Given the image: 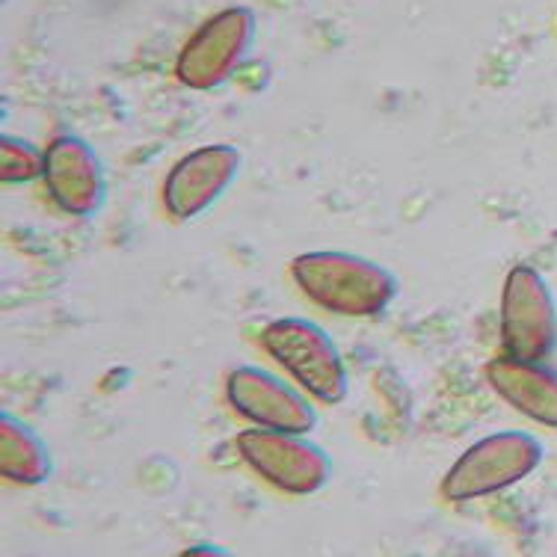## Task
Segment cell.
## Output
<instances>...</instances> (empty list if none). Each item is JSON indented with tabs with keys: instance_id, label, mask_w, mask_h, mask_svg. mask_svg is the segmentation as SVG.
<instances>
[{
	"instance_id": "3",
	"label": "cell",
	"mask_w": 557,
	"mask_h": 557,
	"mask_svg": "<svg viewBox=\"0 0 557 557\" xmlns=\"http://www.w3.org/2000/svg\"><path fill=\"white\" fill-rule=\"evenodd\" d=\"M261 347L290 380L321 404L347 397V368L333 335L306 318H276L261 330Z\"/></svg>"
},
{
	"instance_id": "2",
	"label": "cell",
	"mask_w": 557,
	"mask_h": 557,
	"mask_svg": "<svg viewBox=\"0 0 557 557\" xmlns=\"http://www.w3.org/2000/svg\"><path fill=\"white\" fill-rule=\"evenodd\" d=\"M543 462V445L525 430H498L466 448L442 478V495L454 504L510 490Z\"/></svg>"
},
{
	"instance_id": "12",
	"label": "cell",
	"mask_w": 557,
	"mask_h": 557,
	"mask_svg": "<svg viewBox=\"0 0 557 557\" xmlns=\"http://www.w3.org/2000/svg\"><path fill=\"white\" fill-rule=\"evenodd\" d=\"M45 178V151L30 139L3 134L0 139V182L27 184Z\"/></svg>"
},
{
	"instance_id": "9",
	"label": "cell",
	"mask_w": 557,
	"mask_h": 557,
	"mask_svg": "<svg viewBox=\"0 0 557 557\" xmlns=\"http://www.w3.org/2000/svg\"><path fill=\"white\" fill-rule=\"evenodd\" d=\"M240 151L235 146H202L184 154L163 178V208L172 220L187 223L211 211L235 184Z\"/></svg>"
},
{
	"instance_id": "7",
	"label": "cell",
	"mask_w": 557,
	"mask_h": 557,
	"mask_svg": "<svg viewBox=\"0 0 557 557\" xmlns=\"http://www.w3.org/2000/svg\"><path fill=\"white\" fill-rule=\"evenodd\" d=\"M225 395L237 416L252 421V428L282 433H311L318 428V412L300 388L256 364H240L225 380Z\"/></svg>"
},
{
	"instance_id": "11",
	"label": "cell",
	"mask_w": 557,
	"mask_h": 557,
	"mask_svg": "<svg viewBox=\"0 0 557 557\" xmlns=\"http://www.w3.org/2000/svg\"><path fill=\"white\" fill-rule=\"evenodd\" d=\"M0 474L18 486H42L54 474L48 442L12 412H0Z\"/></svg>"
},
{
	"instance_id": "1",
	"label": "cell",
	"mask_w": 557,
	"mask_h": 557,
	"mask_svg": "<svg viewBox=\"0 0 557 557\" xmlns=\"http://www.w3.org/2000/svg\"><path fill=\"white\" fill-rule=\"evenodd\" d=\"M290 276L318 309L342 318H374L397 297L395 273L354 252H302L290 261Z\"/></svg>"
},
{
	"instance_id": "8",
	"label": "cell",
	"mask_w": 557,
	"mask_h": 557,
	"mask_svg": "<svg viewBox=\"0 0 557 557\" xmlns=\"http://www.w3.org/2000/svg\"><path fill=\"white\" fill-rule=\"evenodd\" d=\"M45 187L63 214L89 220L108 199L104 163L84 137L63 134L45 149Z\"/></svg>"
},
{
	"instance_id": "6",
	"label": "cell",
	"mask_w": 557,
	"mask_h": 557,
	"mask_svg": "<svg viewBox=\"0 0 557 557\" xmlns=\"http://www.w3.org/2000/svg\"><path fill=\"white\" fill-rule=\"evenodd\" d=\"M256 12L247 7H228L216 12L184 42L175 60V75L187 89L211 92L232 81L252 48Z\"/></svg>"
},
{
	"instance_id": "4",
	"label": "cell",
	"mask_w": 557,
	"mask_h": 557,
	"mask_svg": "<svg viewBox=\"0 0 557 557\" xmlns=\"http://www.w3.org/2000/svg\"><path fill=\"white\" fill-rule=\"evenodd\" d=\"M235 448L240 460L276 493L302 498V495L321 493L333 478L330 454L306 433L249 428L237 433Z\"/></svg>"
},
{
	"instance_id": "13",
	"label": "cell",
	"mask_w": 557,
	"mask_h": 557,
	"mask_svg": "<svg viewBox=\"0 0 557 557\" xmlns=\"http://www.w3.org/2000/svg\"><path fill=\"white\" fill-rule=\"evenodd\" d=\"M178 557H237L235 552L216 546V543H196V546H187Z\"/></svg>"
},
{
	"instance_id": "10",
	"label": "cell",
	"mask_w": 557,
	"mask_h": 557,
	"mask_svg": "<svg viewBox=\"0 0 557 557\" xmlns=\"http://www.w3.org/2000/svg\"><path fill=\"white\" fill-rule=\"evenodd\" d=\"M486 383L507 407L525 418L557 430V371L546 362H522L498 356L486 364Z\"/></svg>"
},
{
	"instance_id": "5",
	"label": "cell",
	"mask_w": 557,
	"mask_h": 557,
	"mask_svg": "<svg viewBox=\"0 0 557 557\" xmlns=\"http://www.w3.org/2000/svg\"><path fill=\"white\" fill-rule=\"evenodd\" d=\"M504 356L546 362L557 347V306L543 273L519 264L507 273L502 290Z\"/></svg>"
}]
</instances>
